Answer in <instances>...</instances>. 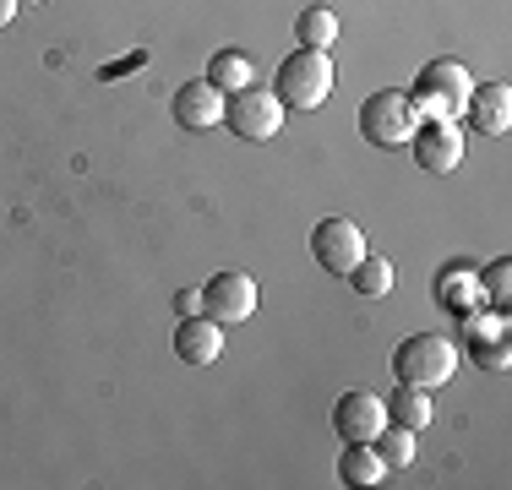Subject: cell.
<instances>
[{
  "mask_svg": "<svg viewBox=\"0 0 512 490\" xmlns=\"http://www.w3.org/2000/svg\"><path fill=\"white\" fill-rule=\"evenodd\" d=\"M474 365H485V371H507V365H512V349H507V338H474Z\"/></svg>",
  "mask_w": 512,
  "mask_h": 490,
  "instance_id": "cell-20",
  "label": "cell"
},
{
  "mask_svg": "<svg viewBox=\"0 0 512 490\" xmlns=\"http://www.w3.org/2000/svg\"><path fill=\"white\" fill-rule=\"evenodd\" d=\"M469 93H474L469 66H458V60H431V66L420 71V82H414V93H409V109H414V120H458L463 104H469Z\"/></svg>",
  "mask_w": 512,
  "mask_h": 490,
  "instance_id": "cell-2",
  "label": "cell"
},
{
  "mask_svg": "<svg viewBox=\"0 0 512 490\" xmlns=\"http://www.w3.org/2000/svg\"><path fill=\"white\" fill-rule=\"evenodd\" d=\"M338 480L344 485H382L387 463L376 458L371 441H344V458H338Z\"/></svg>",
  "mask_w": 512,
  "mask_h": 490,
  "instance_id": "cell-15",
  "label": "cell"
},
{
  "mask_svg": "<svg viewBox=\"0 0 512 490\" xmlns=\"http://www.w3.org/2000/svg\"><path fill=\"white\" fill-rule=\"evenodd\" d=\"M474 284H480V294L496 305V311H507V305H512V256H496Z\"/></svg>",
  "mask_w": 512,
  "mask_h": 490,
  "instance_id": "cell-19",
  "label": "cell"
},
{
  "mask_svg": "<svg viewBox=\"0 0 512 490\" xmlns=\"http://www.w3.org/2000/svg\"><path fill=\"white\" fill-rule=\"evenodd\" d=\"M11 17H17V0H0V28H6Z\"/></svg>",
  "mask_w": 512,
  "mask_h": 490,
  "instance_id": "cell-22",
  "label": "cell"
},
{
  "mask_svg": "<svg viewBox=\"0 0 512 490\" xmlns=\"http://www.w3.org/2000/svg\"><path fill=\"white\" fill-rule=\"evenodd\" d=\"M463 115H469L474 131H485V137H507V126H512V93H507V82H474Z\"/></svg>",
  "mask_w": 512,
  "mask_h": 490,
  "instance_id": "cell-11",
  "label": "cell"
},
{
  "mask_svg": "<svg viewBox=\"0 0 512 490\" xmlns=\"http://www.w3.org/2000/svg\"><path fill=\"white\" fill-rule=\"evenodd\" d=\"M371 447H376V458H382L387 469H409V463H414V431H409V425L387 420L382 431L371 436Z\"/></svg>",
  "mask_w": 512,
  "mask_h": 490,
  "instance_id": "cell-17",
  "label": "cell"
},
{
  "mask_svg": "<svg viewBox=\"0 0 512 490\" xmlns=\"http://www.w3.org/2000/svg\"><path fill=\"white\" fill-rule=\"evenodd\" d=\"M295 39L306 49H327L338 39V17L327 6H306V11H300V22H295Z\"/></svg>",
  "mask_w": 512,
  "mask_h": 490,
  "instance_id": "cell-18",
  "label": "cell"
},
{
  "mask_svg": "<svg viewBox=\"0 0 512 490\" xmlns=\"http://www.w3.org/2000/svg\"><path fill=\"white\" fill-rule=\"evenodd\" d=\"M387 420H393V425H409V431L420 436L425 425L436 420V403H431V392H425V387H404V382H398V392L387 398Z\"/></svg>",
  "mask_w": 512,
  "mask_h": 490,
  "instance_id": "cell-13",
  "label": "cell"
},
{
  "mask_svg": "<svg viewBox=\"0 0 512 490\" xmlns=\"http://www.w3.org/2000/svg\"><path fill=\"white\" fill-rule=\"evenodd\" d=\"M224 126L246 142H273L284 131V104H278L273 88H240L224 104Z\"/></svg>",
  "mask_w": 512,
  "mask_h": 490,
  "instance_id": "cell-5",
  "label": "cell"
},
{
  "mask_svg": "<svg viewBox=\"0 0 512 490\" xmlns=\"http://www.w3.org/2000/svg\"><path fill=\"white\" fill-rule=\"evenodd\" d=\"M17 6H22V0H17ZM28 6H44V0H28Z\"/></svg>",
  "mask_w": 512,
  "mask_h": 490,
  "instance_id": "cell-23",
  "label": "cell"
},
{
  "mask_svg": "<svg viewBox=\"0 0 512 490\" xmlns=\"http://www.w3.org/2000/svg\"><path fill=\"white\" fill-rule=\"evenodd\" d=\"M175 126L180 131H213L218 120H224V93L213 88V82H186V88H175Z\"/></svg>",
  "mask_w": 512,
  "mask_h": 490,
  "instance_id": "cell-10",
  "label": "cell"
},
{
  "mask_svg": "<svg viewBox=\"0 0 512 490\" xmlns=\"http://www.w3.org/2000/svg\"><path fill=\"white\" fill-rule=\"evenodd\" d=\"M175 354L186 365H213L224 354V327L213 316H180L175 322Z\"/></svg>",
  "mask_w": 512,
  "mask_h": 490,
  "instance_id": "cell-12",
  "label": "cell"
},
{
  "mask_svg": "<svg viewBox=\"0 0 512 490\" xmlns=\"http://www.w3.org/2000/svg\"><path fill=\"white\" fill-rule=\"evenodd\" d=\"M393 284H398V267L387 262V256H371L365 251L355 267H349V289L360 294V300H382V294H393Z\"/></svg>",
  "mask_w": 512,
  "mask_h": 490,
  "instance_id": "cell-14",
  "label": "cell"
},
{
  "mask_svg": "<svg viewBox=\"0 0 512 490\" xmlns=\"http://www.w3.org/2000/svg\"><path fill=\"white\" fill-rule=\"evenodd\" d=\"M273 93L284 109H322L327 93H333V55L327 49H289L278 60V77H273Z\"/></svg>",
  "mask_w": 512,
  "mask_h": 490,
  "instance_id": "cell-1",
  "label": "cell"
},
{
  "mask_svg": "<svg viewBox=\"0 0 512 490\" xmlns=\"http://www.w3.org/2000/svg\"><path fill=\"white\" fill-rule=\"evenodd\" d=\"M207 82H213L218 93H240V88H251V60L240 55V49H218L213 60H207Z\"/></svg>",
  "mask_w": 512,
  "mask_h": 490,
  "instance_id": "cell-16",
  "label": "cell"
},
{
  "mask_svg": "<svg viewBox=\"0 0 512 490\" xmlns=\"http://www.w3.org/2000/svg\"><path fill=\"white\" fill-rule=\"evenodd\" d=\"M382 425H387V398H382V392L349 387L344 398L333 403V431L344 441H371Z\"/></svg>",
  "mask_w": 512,
  "mask_h": 490,
  "instance_id": "cell-9",
  "label": "cell"
},
{
  "mask_svg": "<svg viewBox=\"0 0 512 490\" xmlns=\"http://www.w3.org/2000/svg\"><path fill=\"white\" fill-rule=\"evenodd\" d=\"M202 316H213L218 327H235L256 316V278L251 273H218L202 284Z\"/></svg>",
  "mask_w": 512,
  "mask_h": 490,
  "instance_id": "cell-6",
  "label": "cell"
},
{
  "mask_svg": "<svg viewBox=\"0 0 512 490\" xmlns=\"http://www.w3.org/2000/svg\"><path fill=\"white\" fill-rule=\"evenodd\" d=\"M311 256L322 262V273L349 278V267H355L360 256H365L360 224H349V218H322V224L311 229Z\"/></svg>",
  "mask_w": 512,
  "mask_h": 490,
  "instance_id": "cell-7",
  "label": "cell"
},
{
  "mask_svg": "<svg viewBox=\"0 0 512 490\" xmlns=\"http://www.w3.org/2000/svg\"><path fill=\"white\" fill-rule=\"evenodd\" d=\"M414 164L425 169V175H453V169L463 164V131L458 120H420L414 126Z\"/></svg>",
  "mask_w": 512,
  "mask_h": 490,
  "instance_id": "cell-8",
  "label": "cell"
},
{
  "mask_svg": "<svg viewBox=\"0 0 512 490\" xmlns=\"http://www.w3.org/2000/svg\"><path fill=\"white\" fill-rule=\"evenodd\" d=\"M414 109H409V93H393V88H382V93H371L360 104V137L371 142V147H404L414 137Z\"/></svg>",
  "mask_w": 512,
  "mask_h": 490,
  "instance_id": "cell-4",
  "label": "cell"
},
{
  "mask_svg": "<svg viewBox=\"0 0 512 490\" xmlns=\"http://www.w3.org/2000/svg\"><path fill=\"white\" fill-rule=\"evenodd\" d=\"M175 316H202V289H180L175 294Z\"/></svg>",
  "mask_w": 512,
  "mask_h": 490,
  "instance_id": "cell-21",
  "label": "cell"
},
{
  "mask_svg": "<svg viewBox=\"0 0 512 490\" xmlns=\"http://www.w3.org/2000/svg\"><path fill=\"white\" fill-rule=\"evenodd\" d=\"M453 371H458V343L442 333H414L393 349V376L404 387L436 392L442 382H453Z\"/></svg>",
  "mask_w": 512,
  "mask_h": 490,
  "instance_id": "cell-3",
  "label": "cell"
}]
</instances>
